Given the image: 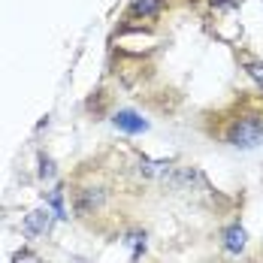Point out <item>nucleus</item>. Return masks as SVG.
<instances>
[{
  "label": "nucleus",
  "instance_id": "nucleus-3",
  "mask_svg": "<svg viewBox=\"0 0 263 263\" xmlns=\"http://www.w3.org/2000/svg\"><path fill=\"white\" fill-rule=\"evenodd\" d=\"M49 230V212H30L25 218V233L27 236H40V233H46Z\"/></svg>",
  "mask_w": 263,
  "mask_h": 263
},
{
  "label": "nucleus",
  "instance_id": "nucleus-6",
  "mask_svg": "<svg viewBox=\"0 0 263 263\" xmlns=\"http://www.w3.org/2000/svg\"><path fill=\"white\" fill-rule=\"evenodd\" d=\"M160 3L163 0H133V12L136 15H155L160 9Z\"/></svg>",
  "mask_w": 263,
  "mask_h": 263
},
{
  "label": "nucleus",
  "instance_id": "nucleus-7",
  "mask_svg": "<svg viewBox=\"0 0 263 263\" xmlns=\"http://www.w3.org/2000/svg\"><path fill=\"white\" fill-rule=\"evenodd\" d=\"M49 203H52V209L58 218H67V209H64V200H61V187H54L52 197H49Z\"/></svg>",
  "mask_w": 263,
  "mask_h": 263
},
{
  "label": "nucleus",
  "instance_id": "nucleus-5",
  "mask_svg": "<svg viewBox=\"0 0 263 263\" xmlns=\"http://www.w3.org/2000/svg\"><path fill=\"white\" fill-rule=\"evenodd\" d=\"M224 245H227V251H230V254H239V251L245 248V230H242L239 224H233V227L224 233Z\"/></svg>",
  "mask_w": 263,
  "mask_h": 263
},
{
  "label": "nucleus",
  "instance_id": "nucleus-9",
  "mask_svg": "<svg viewBox=\"0 0 263 263\" xmlns=\"http://www.w3.org/2000/svg\"><path fill=\"white\" fill-rule=\"evenodd\" d=\"M40 163H43V170H40V176H43V179H52V176H54V163H52L49 158H43Z\"/></svg>",
  "mask_w": 263,
  "mask_h": 263
},
{
  "label": "nucleus",
  "instance_id": "nucleus-2",
  "mask_svg": "<svg viewBox=\"0 0 263 263\" xmlns=\"http://www.w3.org/2000/svg\"><path fill=\"white\" fill-rule=\"evenodd\" d=\"M112 121H115V127H118V130L130 133V136L148 130V121H145V118H139V115H136V112H130V109H121Z\"/></svg>",
  "mask_w": 263,
  "mask_h": 263
},
{
  "label": "nucleus",
  "instance_id": "nucleus-1",
  "mask_svg": "<svg viewBox=\"0 0 263 263\" xmlns=\"http://www.w3.org/2000/svg\"><path fill=\"white\" fill-rule=\"evenodd\" d=\"M227 142L242 152L257 148L263 142V115H242L239 121H233L227 130Z\"/></svg>",
  "mask_w": 263,
  "mask_h": 263
},
{
  "label": "nucleus",
  "instance_id": "nucleus-4",
  "mask_svg": "<svg viewBox=\"0 0 263 263\" xmlns=\"http://www.w3.org/2000/svg\"><path fill=\"white\" fill-rule=\"evenodd\" d=\"M170 170H173V163H166V160H148V158L139 160V173H145V176H152V179L170 176Z\"/></svg>",
  "mask_w": 263,
  "mask_h": 263
},
{
  "label": "nucleus",
  "instance_id": "nucleus-8",
  "mask_svg": "<svg viewBox=\"0 0 263 263\" xmlns=\"http://www.w3.org/2000/svg\"><path fill=\"white\" fill-rule=\"evenodd\" d=\"M248 76H251L254 82H260V85H263V64L251 61V64H248Z\"/></svg>",
  "mask_w": 263,
  "mask_h": 263
},
{
  "label": "nucleus",
  "instance_id": "nucleus-10",
  "mask_svg": "<svg viewBox=\"0 0 263 263\" xmlns=\"http://www.w3.org/2000/svg\"><path fill=\"white\" fill-rule=\"evenodd\" d=\"M215 6H239V0H212Z\"/></svg>",
  "mask_w": 263,
  "mask_h": 263
}]
</instances>
